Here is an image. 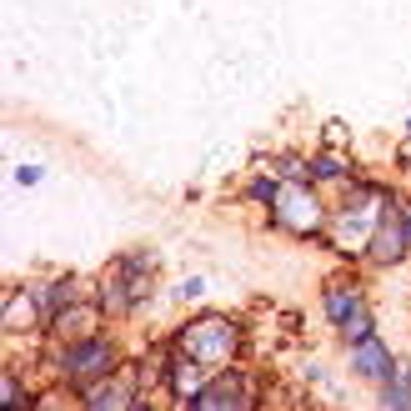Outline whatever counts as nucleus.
I'll return each instance as SVG.
<instances>
[{
  "label": "nucleus",
  "mask_w": 411,
  "mask_h": 411,
  "mask_svg": "<svg viewBox=\"0 0 411 411\" xmlns=\"http://www.w3.org/2000/svg\"><path fill=\"white\" fill-rule=\"evenodd\" d=\"M357 366H361V371H376V376H381V371H386V351H381V346H366L361 357H357Z\"/></svg>",
  "instance_id": "obj_1"
}]
</instances>
